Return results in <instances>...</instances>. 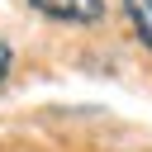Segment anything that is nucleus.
<instances>
[{"label":"nucleus","instance_id":"nucleus-1","mask_svg":"<svg viewBox=\"0 0 152 152\" xmlns=\"http://www.w3.org/2000/svg\"><path fill=\"white\" fill-rule=\"evenodd\" d=\"M28 5L48 19H62V24H95L104 14L100 0H28Z\"/></svg>","mask_w":152,"mask_h":152},{"label":"nucleus","instance_id":"nucleus-2","mask_svg":"<svg viewBox=\"0 0 152 152\" xmlns=\"http://www.w3.org/2000/svg\"><path fill=\"white\" fill-rule=\"evenodd\" d=\"M124 14L133 24V38L142 48H152V0H124Z\"/></svg>","mask_w":152,"mask_h":152},{"label":"nucleus","instance_id":"nucleus-3","mask_svg":"<svg viewBox=\"0 0 152 152\" xmlns=\"http://www.w3.org/2000/svg\"><path fill=\"white\" fill-rule=\"evenodd\" d=\"M5 76H10V48H5V38H0V86H5Z\"/></svg>","mask_w":152,"mask_h":152}]
</instances>
